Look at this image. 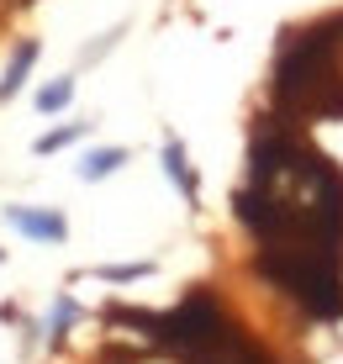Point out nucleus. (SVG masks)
I'll list each match as a JSON object with an SVG mask.
<instances>
[{
	"mask_svg": "<svg viewBox=\"0 0 343 364\" xmlns=\"http://www.w3.org/2000/svg\"><path fill=\"white\" fill-rule=\"evenodd\" d=\"M69 322H74V301L63 296V301H58V311H53V338H63V328H69Z\"/></svg>",
	"mask_w": 343,
	"mask_h": 364,
	"instance_id": "11",
	"label": "nucleus"
},
{
	"mask_svg": "<svg viewBox=\"0 0 343 364\" xmlns=\"http://www.w3.org/2000/svg\"><path fill=\"white\" fill-rule=\"evenodd\" d=\"M227 328H233V322L222 317L217 296H211V291H190L180 306L169 311V317H159V322H154V338H159L164 348H180V354H201V348H211Z\"/></svg>",
	"mask_w": 343,
	"mask_h": 364,
	"instance_id": "3",
	"label": "nucleus"
},
{
	"mask_svg": "<svg viewBox=\"0 0 343 364\" xmlns=\"http://www.w3.org/2000/svg\"><path fill=\"white\" fill-rule=\"evenodd\" d=\"M11 228L27 232V237H43V243H58V237L69 232L58 211H32V206H11Z\"/></svg>",
	"mask_w": 343,
	"mask_h": 364,
	"instance_id": "5",
	"label": "nucleus"
},
{
	"mask_svg": "<svg viewBox=\"0 0 343 364\" xmlns=\"http://www.w3.org/2000/svg\"><path fill=\"white\" fill-rule=\"evenodd\" d=\"M74 137H85V122H74V127H58V132L37 137V154H58V148H69Z\"/></svg>",
	"mask_w": 343,
	"mask_h": 364,
	"instance_id": "9",
	"label": "nucleus"
},
{
	"mask_svg": "<svg viewBox=\"0 0 343 364\" xmlns=\"http://www.w3.org/2000/svg\"><path fill=\"white\" fill-rule=\"evenodd\" d=\"M32 58H37V43H21L16 58H11V69H6V80H0V95H16V90H21V80H27Z\"/></svg>",
	"mask_w": 343,
	"mask_h": 364,
	"instance_id": "7",
	"label": "nucleus"
},
{
	"mask_svg": "<svg viewBox=\"0 0 343 364\" xmlns=\"http://www.w3.org/2000/svg\"><path fill=\"white\" fill-rule=\"evenodd\" d=\"M69 100H74V85H69V80H58V85H48V90L37 95V106H43V111H63Z\"/></svg>",
	"mask_w": 343,
	"mask_h": 364,
	"instance_id": "10",
	"label": "nucleus"
},
{
	"mask_svg": "<svg viewBox=\"0 0 343 364\" xmlns=\"http://www.w3.org/2000/svg\"><path fill=\"white\" fill-rule=\"evenodd\" d=\"M259 280H270L275 291H285L296 306H307L312 317H343V264L312 254V248H296V243H264L259 259H253Z\"/></svg>",
	"mask_w": 343,
	"mask_h": 364,
	"instance_id": "1",
	"label": "nucleus"
},
{
	"mask_svg": "<svg viewBox=\"0 0 343 364\" xmlns=\"http://www.w3.org/2000/svg\"><path fill=\"white\" fill-rule=\"evenodd\" d=\"M164 169H169V180L185 191V200H196V174H190V164H185V148H180V143H169V148H164Z\"/></svg>",
	"mask_w": 343,
	"mask_h": 364,
	"instance_id": "6",
	"label": "nucleus"
},
{
	"mask_svg": "<svg viewBox=\"0 0 343 364\" xmlns=\"http://www.w3.org/2000/svg\"><path fill=\"white\" fill-rule=\"evenodd\" d=\"M338 32H343V21H327V27L296 32L285 43L280 69H275V95H280V106H312L317 90L333 85V80H327V64H333Z\"/></svg>",
	"mask_w": 343,
	"mask_h": 364,
	"instance_id": "2",
	"label": "nucleus"
},
{
	"mask_svg": "<svg viewBox=\"0 0 343 364\" xmlns=\"http://www.w3.org/2000/svg\"><path fill=\"white\" fill-rule=\"evenodd\" d=\"M185 359H190V364H270V359H264L238 328H227L211 348H201V354H185Z\"/></svg>",
	"mask_w": 343,
	"mask_h": 364,
	"instance_id": "4",
	"label": "nucleus"
},
{
	"mask_svg": "<svg viewBox=\"0 0 343 364\" xmlns=\"http://www.w3.org/2000/svg\"><path fill=\"white\" fill-rule=\"evenodd\" d=\"M122 164H127L122 148H100V154H90L80 164V174H85V180H100V174H111V169H122Z\"/></svg>",
	"mask_w": 343,
	"mask_h": 364,
	"instance_id": "8",
	"label": "nucleus"
}]
</instances>
